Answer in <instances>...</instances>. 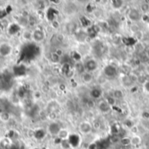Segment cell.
Returning a JSON list of instances; mask_svg holds the SVG:
<instances>
[{
    "label": "cell",
    "mask_w": 149,
    "mask_h": 149,
    "mask_svg": "<svg viewBox=\"0 0 149 149\" xmlns=\"http://www.w3.org/2000/svg\"><path fill=\"white\" fill-rule=\"evenodd\" d=\"M13 52V46L9 42H1L0 43V57L6 58L11 55Z\"/></svg>",
    "instance_id": "cell-1"
},
{
    "label": "cell",
    "mask_w": 149,
    "mask_h": 149,
    "mask_svg": "<svg viewBox=\"0 0 149 149\" xmlns=\"http://www.w3.org/2000/svg\"><path fill=\"white\" fill-rule=\"evenodd\" d=\"M61 129L62 128L58 122H51L47 127V132L52 136H58Z\"/></svg>",
    "instance_id": "cell-2"
},
{
    "label": "cell",
    "mask_w": 149,
    "mask_h": 149,
    "mask_svg": "<svg viewBox=\"0 0 149 149\" xmlns=\"http://www.w3.org/2000/svg\"><path fill=\"white\" fill-rule=\"evenodd\" d=\"M44 39H45L44 31L39 28H35L32 31V40L37 43H39V42H42Z\"/></svg>",
    "instance_id": "cell-3"
},
{
    "label": "cell",
    "mask_w": 149,
    "mask_h": 149,
    "mask_svg": "<svg viewBox=\"0 0 149 149\" xmlns=\"http://www.w3.org/2000/svg\"><path fill=\"white\" fill-rule=\"evenodd\" d=\"M21 30V27L17 23H10L7 27V31L10 35H16Z\"/></svg>",
    "instance_id": "cell-4"
},
{
    "label": "cell",
    "mask_w": 149,
    "mask_h": 149,
    "mask_svg": "<svg viewBox=\"0 0 149 149\" xmlns=\"http://www.w3.org/2000/svg\"><path fill=\"white\" fill-rule=\"evenodd\" d=\"M104 73L106 76L109 77V78H113L114 76H116L117 74V69L115 66L113 65H107L104 69Z\"/></svg>",
    "instance_id": "cell-5"
},
{
    "label": "cell",
    "mask_w": 149,
    "mask_h": 149,
    "mask_svg": "<svg viewBox=\"0 0 149 149\" xmlns=\"http://www.w3.org/2000/svg\"><path fill=\"white\" fill-rule=\"evenodd\" d=\"M98 67V64L95 60L93 59H89L86 61V65H85V69L88 72H93L97 69Z\"/></svg>",
    "instance_id": "cell-6"
},
{
    "label": "cell",
    "mask_w": 149,
    "mask_h": 149,
    "mask_svg": "<svg viewBox=\"0 0 149 149\" xmlns=\"http://www.w3.org/2000/svg\"><path fill=\"white\" fill-rule=\"evenodd\" d=\"M79 128V131L82 134H89L91 132V130H92V127H91V125L88 122H82V123H80Z\"/></svg>",
    "instance_id": "cell-7"
},
{
    "label": "cell",
    "mask_w": 149,
    "mask_h": 149,
    "mask_svg": "<svg viewBox=\"0 0 149 149\" xmlns=\"http://www.w3.org/2000/svg\"><path fill=\"white\" fill-rule=\"evenodd\" d=\"M128 17L132 20V21H138L141 18V13L138 10L133 9L129 11L128 13Z\"/></svg>",
    "instance_id": "cell-8"
},
{
    "label": "cell",
    "mask_w": 149,
    "mask_h": 149,
    "mask_svg": "<svg viewBox=\"0 0 149 149\" xmlns=\"http://www.w3.org/2000/svg\"><path fill=\"white\" fill-rule=\"evenodd\" d=\"M45 131L43 129H37L33 132V137L36 140H42L45 136Z\"/></svg>",
    "instance_id": "cell-9"
},
{
    "label": "cell",
    "mask_w": 149,
    "mask_h": 149,
    "mask_svg": "<svg viewBox=\"0 0 149 149\" xmlns=\"http://www.w3.org/2000/svg\"><path fill=\"white\" fill-rule=\"evenodd\" d=\"M69 136H70V134H69L68 131H67L66 129H63V128L60 130L59 134H58V138L59 140H61V141L68 140V139H69Z\"/></svg>",
    "instance_id": "cell-10"
},
{
    "label": "cell",
    "mask_w": 149,
    "mask_h": 149,
    "mask_svg": "<svg viewBox=\"0 0 149 149\" xmlns=\"http://www.w3.org/2000/svg\"><path fill=\"white\" fill-rule=\"evenodd\" d=\"M99 108H100V110L102 113H107V112H109L110 109H111L110 105H109L107 102H106V101L100 102V105H99Z\"/></svg>",
    "instance_id": "cell-11"
},
{
    "label": "cell",
    "mask_w": 149,
    "mask_h": 149,
    "mask_svg": "<svg viewBox=\"0 0 149 149\" xmlns=\"http://www.w3.org/2000/svg\"><path fill=\"white\" fill-rule=\"evenodd\" d=\"M90 95H91L93 99L97 100V99H99V98H100V97H101V95H102V92H101V90H100V89H99V88H93V89L91 91Z\"/></svg>",
    "instance_id": "cell-12"
},
{
    "label": "cell",
    "mask_w": 149,
    "mask_h": 149,
    "mask_svg": "<svg viewBox=\"0 0 149 149\" xmlns=\"http://www.w3.org/2000/svg\"><path fill=\"white\" fill-rule=\"evenodd\" d=\"M10 120V114L7 111H3L0 113V120L3 122H8Z\"/></svg>",
    "instance_id": "cell-13"
},
{
    "label": "cell",
    "mask_w": 149,
    "mask_h": 149,
    "mask_svg": "<svg viewBox=\"0 0 149 149\" xmlns=\"http://www.w3.org/2000/svg\"><path fill=\"white\" fill-rule=\"evenodd\" d=\"M93 75H92L91 72H85L82 74V79H83V81L86 82V83H90V82L93 80Z\"/></svg>",
    "instance_id": "cell-14"
},
{
    "label": "cell",
    "mask_w": 149,
    "mask_h": 149,
    "mask_svg": "<svg viewBox=\"0 0 149 149\" xmlns=\"http://www.w3.org/2000/svg\"><path fill=\"white\" fill-rule=\"evenodd\" d=\"M22 38L24 40H32V31L30 30H25L23 33H22Z\"/></svg>",
    "instance_id": "cell-15"
},
{
    "label": "cell",
    "mask_w": 149,
    "mask_h": 149,
    "mask_svg": "<svg viewBox=\"0 0 149 149\" xmlns=\"http://www.w3.org/2000/svg\"><path fill=\"white\" fill-rule=\"evenodd\" d=\"M20 27H25L26 25H28V21H27V17H22L20 16L17 18V23Z\"/></svg>",
    "instance_id": "cell-16"
},
{
    "label": "cell",
    "mask_w": 149,
    "mask_h": 149,
    "mask_svg": "<svg viewBox=\"0 0 149 149\" xmlns=\"http://www.w3.org/2000/svg\"><path fill=\"white\" fill-rule=\"evenodd\" d=\"M27 21H28V25L30 26H36L38 24L37 18L32 15H29V17H27Z\"/></svg>",
    "instance_id": "cell-17"
},
{
    "label": "cell",
    "mask_w": 149,
    "mask_h": 149,
    "mask_svg": "<svg viewBox=\"0 0 149 149\" xmlns=\"http://www.w3.org/2000/svg\"><path fill=\"white\" fill-rule=\"evenodd\" d=\"M120 144L124 147L129 146V145H131V139H129L127 137H123L120 140Z\"/></svg>",
    "instance_id": "cell-18"
},
{
    "label": "cell",
    "mask_w": 149,
    "mask_h": 149,
    "mask_svg": "<svg viewBox=\"0 0 149 149\" xmlns=\"http://www.w3.org/2000/svg\"><path fill=\"white\" fill-rule=\"evenodd\" d=\"M141 138L139 136H134V137H133L131 139V144L134 145V146L140 145L141 144Z\"/></svg>",
    "instance_id": "cell-19"
},
{
    "label": "cell",
    "mask_w": 149,
    "mask_h": 149,
    "mask_svg": "<svg viewBox=\"0 0 149 149\" xmlns=\"http://www.w3.org/2000/svg\"><path fill=\"white\" fill-rule=\"evenodd\" d=\"M51 59H52V62L58 63V62H59V60H60V57H58L55 52H52V53L51 54Z\"/></svg>",
    "instance_id": "cell-20"
},
{
    "label": "cell",
    "mask_w": 149,
    "mask_h": 149,
    "mask_svg": "<svg viewBox=\"0 0 149 149\" xmlns=\"http://www.w3.org/2000/svg\"><path fill=\"white\" fill-rule=\"evenodd\" d=\"M60 144H61V146L63 147V148H65V149H69L71 147H72V146H71V144H70V142L68 141V140L61 141Z\"/></svg>",
    "instance_id": "cell-21"
},
{
    "label": "cell",
    "mask_w": 149,
    "mask_h": 149,
    "mask_svg": "<svg viewBox=\"0 0 149 149\" xmlns=\"http://www.w3.org/2000/svg\"><path fill=\"white\" fill-rule=\"evenodd\" d=\"M32 96H33V98H34L35 100H38L41 99V97H42V93H41L40 91H38V90H36V91L33 92Z\"/></svg>",
    "instance_id": "cell-22"
},
{
    "label": "cell",
    "mask_w": 149,
    "mask_h": 149,
    "mask_svg": "<svg viewBox=\"0 0 149 149\" xmlns=\"http://www.w3.org/2000/svg\"><path fill=\"white\" fill-rule=\"evenodd\" d=\"M123 97V93L120 90H115L113 92V98L116 99H121Z\"/></svg>",
    "instance_id": "cell-23"
},
{
    "label": "cell",
    "mask_w": 149,
    "mask_h": 149,
    "mask_svg": "<svg viewBox=\"0 0 149 149\" xmlns=\"http://www.w3.org/2000/svg\"><path fill=\"white\" fill-rule=\"evenodd\" d=\"M113 6L115 8V9H119L122 6V3L123 2L122 1H119V0H115V1H113Z\"/></svg>",
    "instance_id": "cell-24"
},
{
    "label": "cell",
    "mask_w": 149,
    "mask_h": 149,
    "mask_svg": "<svg viewBox=\"0 0 149 149\" xmlns=\"http://www.w3.org/2000/svg\"><path fill=\"white\" fill-rule=\"evenodd\" d=\"M77 70H78L79 72H80V73L83 74V73L85 72L84 71H85L86 69H85V66H84L82 64H78V65H77Z\"/></svg>",
    "instance_id": "cell-25"
},
{
    "label": "cell",
    "mask_w": 149,
    "mask_h": 149,
    "mask_svg": "<svg viewBox=\"0 0 149 149\" xmlns=\"http://www.w3.org/2000/svg\"><path fill=\"white\" fill-rule=\"evenodd\" d=\"M141 10H142V11L147 12V11H148L149 10V4L146 3H141Z\"/></svg>",
    "instance_id": "cell-26"
},
{
    "label": "cell",
    "mask_w": 149,
    "mask_h": 149,
    "mask_svg": "<svg viewBox=\"0 0 149 149\" xmlns=\"http://www.w3.org/2000/svg\"><path fill=\"white\" fill-rule=\"evenodd\" d=\"M51 24H52V27L54 28V29H58V28L59 27V23H58V21L57 19L52 21V22H51Z\"/></svg>",
    "instance_id": "cell-27"
},
{
    "label": "cell",
    "mask_w": 149,
    "mask_h": 149,
    "mask_svg": "<svg viewBox=\"0 0 149 149\" xmlns=\"http://www.w3.org/2000/svg\"><path fill=\"white\" fill-rule=\"evenodd\" d=\"M56 39L58 41V42H63L64 39H65V36L62 34V33H58L56 35Z\"/></svg>",
    "instance_id": "cell-28"
},
{
    "label": "cell",
    "mask_w": 149,
    "mask_h": 149,
    "mask_svg": "<svg viewBox=\"0 0 149 149\" xmlns=\"http://www.w3.org/2000/svg\"><path fill=\"white\" fill-rule=\"evenodd\" d=\"M72 58L76 61H79L80 59V55L78 52H73L72 53Z\"/></svg>",
    "instance_id": "cell-29"
},
{
    "label": "cell",
    "mask_w": 149,
    "mask_h": 149,
    "mask_svg": "<svg viewBox=\"0 0 149 149\" xmlns=\"http://www.w3.org/2000/svg\"><path fill=\"white\" fill-rule=\"evenodd\" d=\"M54 52H55V53H56V54H57L58 57H60V58L63 56V51H62L60 48H58V49H56Z\"/></svg>",
    "instance_id": "cell-30"
},
{
    "label": "cell",
    "mask_w": 149,
    "mask_h": 149,
    "mask_svg": "<svg viewBox=\"0 0 149 149\" xmlns=\"http://www.w3.org/2000/svg\"><path fill=\"white\" fill-rule=\"evenodd\" d=\"M142 117H143L145 120H148V119H149V113H147V112H144V113H142Z\"/></svg>",
    "instance_id": "cell-31"
},
{
    "label": "cell",
    "mask_w": 149,
    "mask_h": 149,
    "mask_svg": "<svg viewBox=\"0 0 149 149\" xmlns=\"http://www.w3.org/2000/svg\"><path fill=\"white\" fill-rule=\"evenodd\" d=\"M145 89H146V91H148L149 93V80L147 81L146 84H145Z\"/></svg>",
    "instance_id": "cell-32"
},
{
    "label": "cell",
    "mask_w": 149,
    "mask_h": 149,
    "mask_svg": "<svg viewBox=\"0 0 149 149\" xmlns=\"http://www.w3.org/2000/svg\"><path fill=\"white\" fill-rule=\"evenodd\" d=\"M59 87H60V89H61V90H65V86H64V85H60V86H59Z\"/></svg>",
    "instance_id": "cell-33"
},
{
    "label": "cell",
    "mask_w": 149,
    "mask_h": 149,
    "mask_svg": "<svg viewBox=\"0 0 149 149\" xmlns=\"http://www.w3.org/2000/svg\"><path fill=\"white\" fill-rule=\"evenodd\" d=\"M146 55L148 56V58H149V48L147 50V52H146Z\"/></svg>",
    "instance_id": "cell-34"
},
{
    "label": "cell",
    "mask_w": 149,
    "mask_h": 149,
    "mask_svg": "<svg viewBox=\"0 0 149 149\" xmlns=\"http://www.w3.org/2000/svg\"><path fill=\"white\" fill-rule=\"evenodd\" d=\"M0 83H1V81H0Z\"/></svg>",
    "instance_id": "cell-35"
}]
</instances>
